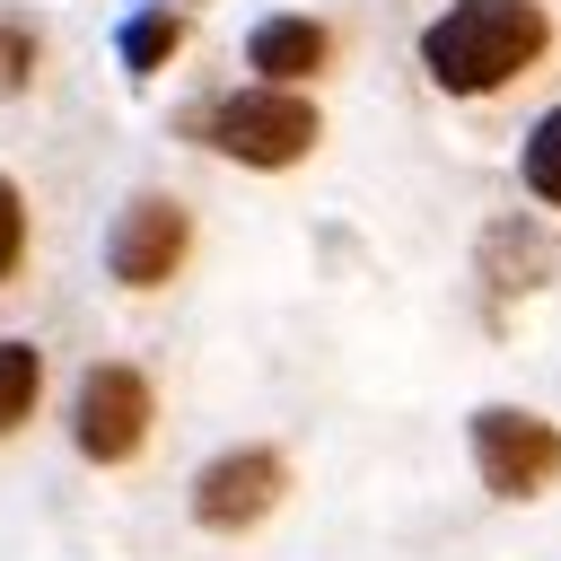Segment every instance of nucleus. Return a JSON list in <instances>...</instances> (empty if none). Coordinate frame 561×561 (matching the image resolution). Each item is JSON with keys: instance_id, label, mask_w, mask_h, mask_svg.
<instances>
[{"instance_id": "obj_5", "label": "nucleus", "mask_w": 561, "mask_h": 561, "mask_svg": "<svg viewBox=\"0 0 561 561\" xmlns=\"http://www.w3.org/2000/svg\"><path fill=\"white\" fill-rule=\"evenodd\" d=\"M184 254H193V210L175 193H131L105 228V272L123 289H167L184 272Z\"/></svg>"}, {"instance_id": "obj_8", "label": "nucleus", "mask_w": 561, "mask_h": 561, "mask_svg": "<svg viewBox=\"0 0 561 561\" xmlns=\"http://www.w3.org/2000/svg\"><path fill=\"white\" fill-rule=\"evenodd\" d=\"M35 403H44V351L26 333H0V438L26 430Z\"/></svg>"}, {"instance_id": "obj_2", "label": "nucleus", "mask_w": 561, "mask_h": 561, "mask_svg": "<svg viewBox=\"0 0 561 561\" xmlns=\"http://www.w3.org/2000/svg\"><path fill=\"white\" fill-rule=\"evenodd\" d=\"M184 140H202V149H219L237 167H298L324 140V123H316V105L298 88H263L254 79V88H228V96L184 105Z\"/></svg>"}, {"instance_id": "obj_3", "label": "nucleus", "mask_w": 561, "mask_h": 561, "mask_svg": "<svg viewBox=\"0 0 561 561\" xmlns=\"http://www.w3.org/2000/svg\"><path fill=\"white\" fill-rule=\"evenodd\" d=\"M473 473L491 500H543L561 482V430L543 412H517V403H482L473 412Z\"/></svg>"}, {"instance_id": "obj_10", "label": "nucleus", "mask_w": 561, "mask_h": 561, "mask_svg": "<svg viewBox=\"0 0 561 561\" xmlns=\"http://www.w3.org/2000/svg\"><path fill=\"white\" fill-rule=\"evenodd\" d=\"M517 184L561 210V105H543V114L526 123V140H517Z\"/></svg>"}, {"instance_id": "obj_12", "label": "nucleus", "mask_w": 561, "mask_h": 561, "mask_svg": "<svg viewBox=\"0 0 561 561\" xmlns=\"http://www.w3.org/2000/svg\"><path fill=\"white\" fill-rule=\"evenodd\" d=\"M26 263V193L0 175V289H9V272Z\"/></svg>"}, {"instance_id": "obj_6", "label": "nucleus", "mask_w": 561, "mask_h": 561, "mask_svg": "<svg viewBox=\"0 0 561 561\" xmlns=\"http://www.w3.org/2000/svg\"><path fill=\"white\" fill-rule=\"evenodd\" d=\"M280 491H289V456H280V447H219V456L193 473V526L245 535V526H263V517L280 508Z\"/></svg>"}, {"instance_id": "obj_7", "label": "nucleus", "mask_w": 561, "mask_h": 561, "mask_svg": "<svg viewBox=\"0 0 561 561\" xmlns=\"http://www.w3.org/2000/svg\"><path fill=\"white\" fill-rule=\"evenodd\" d=\"M333 61V26L324 18H263L254 35H245V70L263 79V88H307L316 70Z\"/></svg>"}, {"instance_id": "obj_9", "label": "nucleus", "mask_w": 561, "mask_h": 561, "mask_svg": "<svg viewBox=\"0 0 561 561\" xmlns=\"http://www.w3.org/2000/svg\"><path fill=\"white\" fill-rule=\"evenodd\" d=\"M175 53H184V18H175L167 0H149V9L123 26V70H131V79H149V70H167Z\"/></svg>"}, {"instance_id": "obj_1", "label": "nucleus", "mask_w": 561, "mask_h": 561, "mask_svg": "<svg viewBox=\"0 0 561 561\" xmlns=\"http://www.w3.org/2000/svg\"><path fill=\"white\" fill-rule=\"evenodd\" d=\"M543 44H552L543 0H447L421 26V70L438 96H500L543 61Z\"/></svg>"}, {"instance_id": "obj_11", "label": "nucleus", "mask_w": 561, "mask_h": 561, "mask_svg": "<svg viewBox=\"0 0 561 561\" xmlns=\"http://www.w3.org/2000/svg\"><path fill=\"white\" fill-rule=\"evenodd\" d=\"M35 61H44V44H35V26H26V18H0V96H26V79H35Z\"/></svg>"}, {"instance_id": "obj_4", "label": "nucleus", "mask_w": 561, "mask_h": 561, "mask_svg": "<svg viewBox=\"0 0 561 561\" xmlns=\"http://www.w3.org/2000/svg\"><path fill=\"white\" fill-rule=\"evenodd\" d=\"M149 421H158V394H149V377L123 368V359H96V368L70 386V438H79L88 465H131V456L149 447Z\"/></svg>"}]
</instances>
